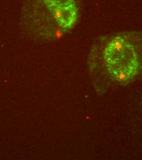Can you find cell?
Listing matches in <instances>:
<instances>
[{
	"label": "cell",
	"instance_id": "cell-2",
	"mask_svg": "<svg viewBox=\"0 0 142 160\" xmlns=\"http://www.w3.org/2000/svg\"><path fill=\"white\" fill-rule=\"evenodd\" d=\"M54 22L61 30L71 29L78 18L75 0H43Z\"/></svg>",
	"mask_w": 142,
	"mask_h": 160
},
{
	"label": "cell",
	"instance_id": "cell-1",
	"mask_svg": "<svg viewBox=\"0 0 142 160\" xmlns=\"http://www.w3.org/2000/svg\"><path fill=\"white\" fill-rule=\"evenodd\" d=\"M96 89L127 84L142 68V33L121 32L96 40L88 58Z\"/></svg>",
	"mask_w": 142,
	"mask_h": 160
}]
</instances>
